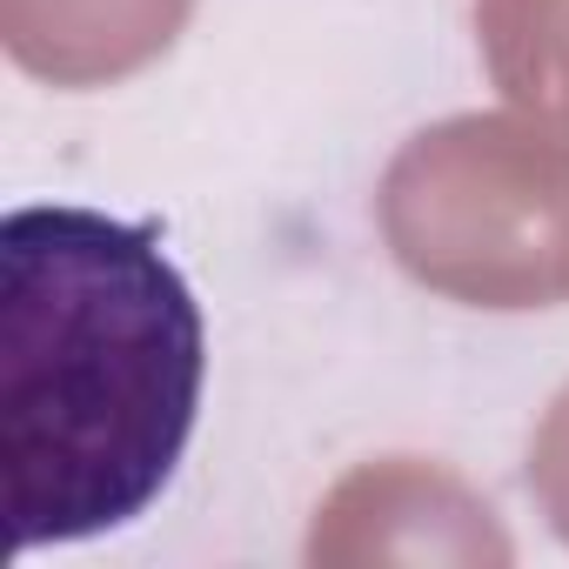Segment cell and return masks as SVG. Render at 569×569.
Returning a JSON list of instances; mask_svg holds the SVG:
<instances>
[{"label": "cell", "instance_id": "obj_1", "mask_svg": "<svg viewBox=\"0 0 569 569\" xmlns=\"http://www.w3.org/2000/svg\"><path fill=\"white\" fill-rule=\"evenodd\" d=\"M201 309L141 221L21 208L0 221V482L14 542L134 522L201 409Z\"/></svg>", "mask_w": 569, "mask_h": 569}, {"label": "cell", "instance_id": "obj_2", "mask_svg": "<svg viewBox=\"0 0 569 569\" xmlns=\"http://www.w3.org/2000/svg\"><path fill=\"white\" fill-rule=\"evenodd\" d=\"M376 221L416 289L462 309L569 302V134L542 114H449L409 134Z\"/></svg>", "mask_w": 569, "mask_h": 569}, {"label": "cell", "instance_id": "obj_3", "mask_svg": "<svg viewBox=\"0 0 569 569\" xmlns=\"http://www.w3.org/2000/svg\"><path fill=\"white\" fill-rule=\"evenodd\" d=\"M516 549L496 509L442 462L382 456L349 469L309 529L316 569H362V562H489L502 569Z\"/></svg>", "mask_w": 569, "mask_h": 569}, {"label": "cell", "instance_id": "obj_4", "mask_svg": "<svg viewBox=\"0 0 569 569\" xmlns=\"http://www.w3.org/2000/svg\"><path fill=\"white\" fill-rule=\"evenodd\" d=\"M194 0H0V48L48 88H114L154 68Z\"/></svg>", "mask_w": 569, "mask_h": 569}, {"label": "cell", "instance_id": "obj_5", "mask_svg": "<svg viewBox=\"0 0 569 569\" xmlns=\"http://www.w3.org/2000/svg\"><path fill=\"white\" fill-rule=\"evenodd\" d=\"M489 81L542 121H569V0H476Z\"/></svg>", "mask_w": 569, "mask_h": 569}, {"label": "cell", "instance_id": "obj_6", "mask_svg": "<svg viewBox=\"0 0 569 569\" xmlns=\"http://www.w3.org/2000/svg\"><path fill=\"white\" fill-rule=\"evenodd\" d=\"M529 496L549 516V529L569 542V382H562V396L536 422V442H529Z\"/></svg>", "mask_w": 569, "mask_h": 569}]
</instances>
